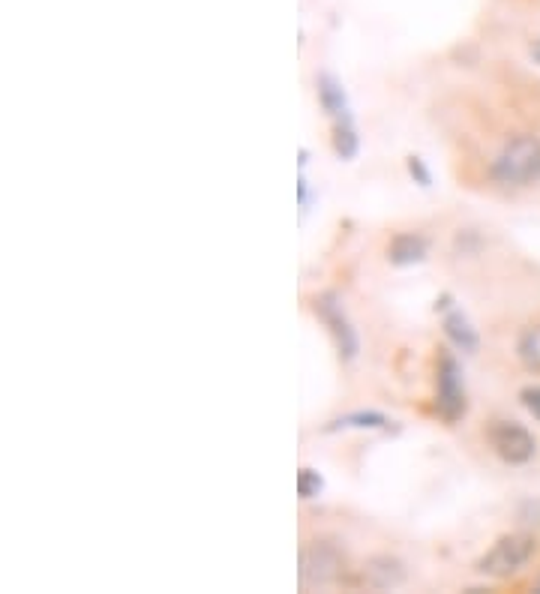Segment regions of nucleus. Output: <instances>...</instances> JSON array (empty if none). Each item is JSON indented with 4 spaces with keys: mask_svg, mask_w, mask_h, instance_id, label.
I'll return each instance as SVG.
<instances>
[{
    "mask_svg": "<svg viewBox=\"0 0 540 594\" xmlns=\"http://www.w3.org/2000/svg\"><path fill=\"white\" fill-rule=\"evenodd\" d=\"M489 177L498 186H531L540 180V138L516 135L510 138L489 165Z\"/></svg>",
    "mask_w": 540,
    "mask_h": 594,
    "instance_id": "f257e3e1",
    "label": "nucleus"
},
{
    "mask_svg": "<svg viewBox=\"0 0 540 594\" xmlns=\"http://www.w3.org/2000/svg\"><path fill=\"white\" fill-rule=\"evenodd\" d=\"M534 555H537V540H534V534L513 531V534L498 537V540L486 549V555H480L477 573H480V576H489V579H510V576H516Z\"/></svg>",
    "mask_w": 540,
    "mask_h": 594,
    "instance_id": "f03ea898",
    "label": "nucleus"
},
{
    "mask_svg": "<svg viewBox=\"0 0 540 594\" xmlns=\"http://www.w3.org/2000/svg\"><path fill=\"white\" fill-rule=\"evenodd\" d=\"M486 441L495 450V456L507 465H525L537 453L534 435L516 420H492L486 429Z\"/></svg>",
    "mask_w": 540,
    "mask_h": 594,
    "instance_id": "7ed1b4c3",
    "label": "nucleus"
},
{
    "mask_svg": "<svg viewBox=\"0 0 540 594\" xmlns=\"http://www.w3.org/2000/svg\"><path fill=\"white\" fill-rule=\"evenodd\" d=\"M468 408L465 399V384H462V369L453 354L441 351L438 354V375H435V411L447 420L456 423Z\"/></svg>",
    "mask_w": 540,
    "mask_h": 594,
    "instance_id": "20e7f679",
    "label": "nucleus"
},
{
    "mask_svg": "<svg viewBox=\"0 0 540 594\" xmlns=\"http://www.w3.org/2000/svg\"><path fill=\"white\" fill-rule=\"evenodd\" d=\"M342 567H345L342 552L327 540H309L300 549V585L303 588L330 585V582L342 579Z\"/></svg>",
    "mask_w": 540,
    "mask_h": 594,
    "instance_id": "39448f33",
    "label": "nucleus"
},
{
    "mask_svg": "<svg viewBox=\"0 0 540 594\" xmlns=\"http://www.w3.org/2000/svg\"><path fill=\"white\" fill-rule=\"evenodd\" d=\"M315 312H318L321 321L327 324V330H330V336H333V342H336L339 357H342V360H354V357H357V333H354L351 321L345 318L339 300H336L333 294H321V297L315 300Z\"/></svg>",
    "mask_w": 540,
    "mask_h": 594,
    "instance_id": "423d86ee",
    "label": "nucleus"
},
{
    "mask_svg": "<svg viewBox=\"0 0 540 594\" xmlns=\"http://www.w3.org/2000/svg\"><path fill=\"white\" fill-rule=\"evenodd\" d=\"M429 252V243L423 234H414V231H402L390 240L387 246V261L396 264V267H408V264H420Z\"/></svg>",
    "mask_w": 540,
    "mask_h": 594,
    "instance_id": "0eeeda50",
    "label": "nucleus"
},
{
    "mask_svg": "<svg viewBox=\"0 0 540 594\" xmlns=\"http://www.w3.org/2000/svg\"><path fill=\"white\" fill-rule=\"evenodd\" d=\"M402 579H405V567L393 555H375L363 564V582L369 588H393Z\"/></svg>",
    "mask_w": 540,
    "mask_h": 594,
    "instance_id": "6e6552de",
    "label": "nucleus"
},
{
    "mask_svg": "<svg viewBox=\"0 0 540 594\" xmlns=\"http://www.w3.org/2000/svg\"><path fill=\"white\" fill-rule=\"evenodd\" d=\"M441 312H444V333H447V339L459 351H477L480 348V336L471 327V321L465 318V312L462 309H447V306Z\"/></svg>",
    "mask_w": 540,
    "mask_h": 594,
    "instance_id": "1a4fd4ad",
    "label": "nucleus"
},
{
    "mask_svg": "<svg viewBox=\"0 0 540 594\" xmlns=\"http://www.w3.org/2000/svg\"><path fill=\"white\" fill-rule=\"evenodd\" d=\"M318 102H321V108H324L333 120L351 117L345 90H342V84H339L330 72H321V75H318Z\"/></svg>",
    "mask_w": 540,
    "mask_h": 594,
    "instance_id": "9d476101",
    "label": "nucleus"
},
{
    "mask_svg": "<svg viewBox=\"0 0 540 594\" xmlns=\"http://www.w3.org/2000/svg\"><path fill=\"white\" fill-rule=\"evenodd\" d=\"M333 150L342 159H351L357 153V132H354V120H333Z\"/></svg>",
    "mask_w": 540,
    "mask_h": 594,
    "instance_id": "9b49d317",
    "label": "nucleus"
},
{
    "mask_svg": "<svg viewBox=\"0 0 540 594\" xmlns=\"http://www.w3.org/2000/svg\"><path fill=\"white\" fill-rule=\"evenodd\" d=\"M390 420L381 414V411H354V414H345L336 420V426H354V429H384Z\"/></svg>",
    "mask_w": 540,
    "mask_h": 594,
    "instance_id": "f8f14e48",
    "label": "nucleus"
},
{
    "mask_svg": "<svg viewBox=\"0 0 540 594\" xmlns=\"http://www.w3.org/2000/svg\"><path fill=\"white\" fill-rule=\"evenodd\" d=\"M321 489H324V480H321L318 471H312V468H300L297 471V495L300 498H315Z\"/></svg>",
    "mask_w": 540,
    "mask_h": 594,
    "instance_id": "ddd939ff",
    "label": "nucleus"
},
{
    "mask_svg": "<svg viewBox=\"0 0 540 594\" xmlns=\"http://www.w3.org/2000/svg\"><path fill=\"white\" fill-rule=\"evenodd\" d=\"M405 168H408V174H411L420 186H429V183H432V174H429V168L423 165L420 156H408V159H405Z\"/></svg>",
    "mask_w": 540,
    "mask_h": 594,
    "instance_id": "4468645a",
    "label": "nucleus"
},
{
    "mask_svg": "<svg viewBox=\"0 0 540 594\" xmlns=\"http://www.w3.org/2000/svg\"><path fill=\"white\" fill-rule=\"evenodd\" d=\"M519 399H522V405L540 420V384H531V387H525L522 393H519Z\"/></svg>",
    "mask_w": 540,
    "mask_h": 594,
    "instance_id": "2eb2a0df",
    "label": "nucleus"
},
{
    "mask_svg": "<svg viewBox=\"0 0 540 594\" xmlns=\"http://www.w3.org/2000/svg\"><path fill=\"white\" fill-rule=\"evenodd\" d=\"M297 192H300V207H306V201H309V192H306V180H303V177L297 180Z\"/></svg>",
    "mask_w": 540,
    "mask_h": 594,
    "instance_id": "dca6fc26",
    "label": "nucleus"
},
{
    "mask_svg": "<svg viewBox=\"0 0 540 594\" xmlns=\"http://www.w3.org/2000/svg\"><path fill=\"white\" fill-rule=\"evenodd\" d=\"M531 57H534V60L540 63V39H537V42L531 45Z\"/></svg>",
    "mask_w": 540,
    "mask_h": 594,
    "instance_id": "f3484780",
    "label": "nucleus"
}]
</instances>
